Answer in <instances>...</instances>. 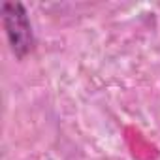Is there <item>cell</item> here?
Here are the masks:
<instances>
[{
    "instance_id": "obj_1",
    "label": "cell",
    "mask_w": 160,
    "mask_h": 160,
    "mask_svg": "<svg viewBox=\"0 0 160 160\" xmlns=\"http://www.w3.org/2000/svg\"><path fill=\"white\" fill-rule=\"evenodd\" d=\"M0 10H2V25L12 47V53L19 60H23L34 49V34H32L28 13L25 6L21 2H15V0L2 2Z\"/></svg>"
}]
</instances>
